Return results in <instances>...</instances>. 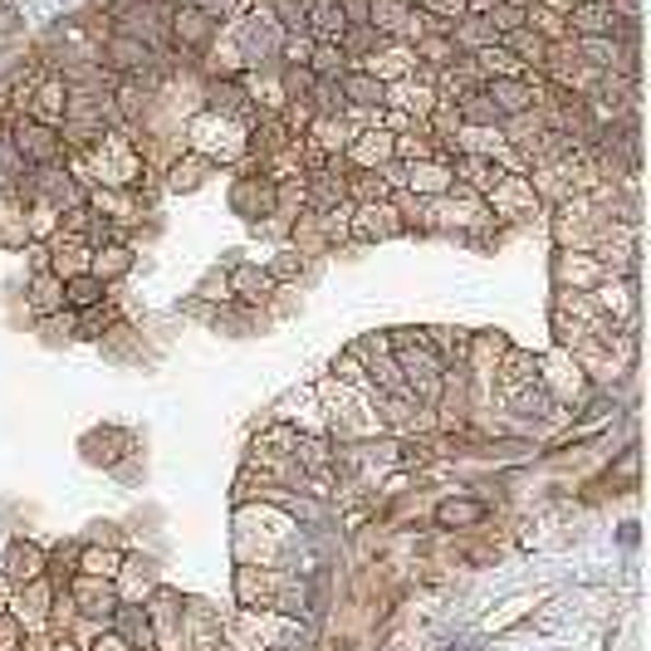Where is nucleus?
Masks as SVG:
<instances>
[{"instance_id":"nucleus-1","label":"nucleus","mask_w":651,"mask_h":651,"mask_svg":"<svg viewBox=\"0 0 651 651\" xmlns=\"http://www.w3.org/2000/svg\"><path fill=\"white\" fill-rule=\"evenodd\" d=\"M186 152L206 157L212 167H240L250 157V128L236 118H220L212 108H196L182 128Z\"/></svg>"},{"instance_id":"nucleus-2","label":"nucleus","mask_w":651,"mask_h":651,"mask_svg":"<svg viewBox=\"0 0 651 651\" xmlns=\"http://www.w3.org/2000/svg\"><path fill=\"white\" fill-rule=\"evenodd\" d=\"M319 402H323V426H329L333 436L353 441L367 432H382V422H377V412H373V392H358V387L339 382V377H323Z\"/></svg>"},{"instance_id":"nucleus-3","label":"nucleus","mask_w":651,"mask_h":651,"mask_svg":"<svg viewBox=\"0 0 651 651\" xmlns=\"http://www.w3.org/2000/svg\"><path fill=\"white\" fill-rule=\"evenodd\" d=\"M99 65L113 73V79H152L157 83V69H162V55H157L147 39L138 35H123V30H113L108 45H103Z\"/></svg>"},{"instance_id":"nucleus-4","label":"nucleus","mask_w":651,"mask_h":651,"mask_svg":"<svg viewBox=\"0 0 651 651\" xmlns=\"http://www.w3.org/2000/svg\"><path fill=\"white\" fill-rule=\"evenodd\" d=\"M486 206H490V216H495V220H510V226L544 216V202L534 196V186H529V176H524V172H505V176H500V182L490 186Z\"/></svg>"},{"instance_id":"nucleus-5","label":"nucleus","mask_w":651,"mask_h":651,"mask_svg":"<svg viewBox=\"0 0 651 651\" xmlns=\"http://www.w3.org/2000/svg\"><path fill=\"white\" fill-rule=\"evenodd\" d=\"M10 142H15V152L25 157V167H55V162H65L69 157L59 128L35 123V118H10Z\"/></svg>"},{"instance_id":"nucleus-6","label":"nucleus","mask_w":651,"mask_h":651,"mask_svg":"<svg viewBox=\"0 0 651 651\" xmlns=\"http://www.w3.org/2000/svg\"><path fill=\"white\" fill-rule=\"evenodd\" d=\"M230 212L240 220H270L275 216V182L265 172H240L236 186H230Z\"/></svg>"},{"instance_id":"nucleus-7","label":"nucleus","mask_w":651,"mask_h":651,"mask_svg":"<svg viewBox=\"0 0 651 651\" xmlns=\"http://www.w3.org/2000/svg\"><path fill=\"white\" fill-rule=\"evenodd\" d=\"M349 236H353V240H363V245H373V240H397V236H407V226H402V216H397L392 196H387V202L353 206V216H349Z\"/></svg>"},{"instance_id":"nucleus-8","label":"nucleus","mask_w":651,"mask_h":651,"mask_svg":"<svg viewBox=\"0 0 651 651\" xmlns=\"http://www.w3.org/2000/svg\"><path fill=\"white\" fill-rule=\"evenodd\" d=\"M216 30H220L216 20L206 15V10H196L192 0H182V5L167 15V39H172L182 55H186V49H206L216 39Z\"/></svg>"},{"instance_id":"nucleus-9","label":"nucleus","mask_w":651,"mask_h":651,"mask_svg":"<svg viewBox=\"0 0 651 651\" xmlns=\"http://www.w3.org/2000/svg\"><path fill=\"white\" fill-rule=\"evenodd\" d=\"M202 108L220 113V118H236V123H255V103H250V93L240 89V79H202Z\"/></svg>"},{"instance_id":"nucleus-10","label":"nucleus","mask_w":651,"mask_h":651,"mask_svg":"<svg viewBox=\"0 0 651 651\" xmlns=\"http://www.w3.org/2000/svg\"><path fill=\"white\" fill-rule=\"evenodd\" d=\"M553 279H559V289H597L607 279L603 260L593 255V250H559L553 255Z\"/></svg>"},{"instance_id":"nucleus-11","label":"nucleus","mask_w":651,"mask_h":651,"mask_svg":"<svg viewBox=\"0 0 651 651\" xmlns=\"http://www.w3.org/2000/svg\"><path fill=\"white\" fill-rule=\"evenodd\" d=\"M65 108H69V83L59 79V73H45V79H35L30 103H25V113H20V118H35V123L59 128V123H65Z\"/></svg>"},{"instance_id":"nucleus-12","label":"nucleus","mask_w":651,"mask_h":651,"mask_svg":"<svg viewBox=\"0 0 651 651\" xmlns=\"http://www.w3.org/2000/svg\"><path fill=\"white\" fill-rule=\"evenodd\" d=\"M230 279V304H245V309H260V304L275 299V279H270L265 265H230L226 270Z\"/></svg>"},{"instance_id":"nucleus-13","label":"nucleus","mask_w":651,"mask_h":651,"mask_svg":"<svg viewBox=\"0 0 651 651\" xmlns=\"http://www.w3.org/2000/svg\"><path fill=\"white\" fill-rule=\"evenodd\" d=\"M353 69L373 73L377 83H397V79H412V73H416V55H412V45H397V39H387L382 49H373V55H367L363 65H353Z\"/></svg>"},{"instance_id":"nucleus-14","label":"nucleus","mask_w":651,"mask_h":651,"mask_svg":"<svg viewBox=\"0 0 651 651\" xmlns=\"http://www.w3.org/2000/svg\"><path fill=\"white\" fill-rule=\"evenodd\" d=\"M392 138L397 133H387V128H363L358 138L349 142V162H353V172H377V167H387L392 162Z\"/></svg>"},{"instance_id":"nucleus-15","label":"nucleus","mask_w":651,"mask_h":651,"mask_svg":"<svg viewBox=\"0 0 651 651\" xmlns=\"http://www.w3.org/2000/svg\"><path fill=\"white\" fill-rule=\"evenodd\" d=\"M450 186H456V176H450V162H441V157H422V162H407V192L412 196H446Z\"/></svg>"},{"instance_id":"nucleus-16","label":"nucleus","mask_w":651,"mask_h":651,"mask_svg":"<svg viewBox=\"0 0 651 651\" xmlns=\"http://www.w3.org/2000/svg\"><path fill=\"white\" fill-rule=\"evenodd\" d=\"M450 176H456L460 186H470V192L490 196V186L505 176V167L490 162V157H476V152H450Z\"/></svg>"},{"instance_id":"nucleus-17","label":"nucleus","mask_w":651,"mask_h":651,"mask_svg":"<svg viewBox=\"0 0 651 651\" xmlns=\"http://www.w3.org/2000/svg\"><path fill=\"white\" fill-rule=\"evenodd\" d=\"M133 260H138V250L128 245V240H108V245H93V255H89V275L93 279H103V285H118L123 275L133 270Z\"/></svg>"},{"instance_id":"nucleus-18","label":"nucleus","mask_w":651,"mask_h":651,"mask_svg":"<svg viewBox=\"0 0 651 651\" xmlns=\"http://www.w3.org/2000/svg\"><path fill=\"white\" fill-rule=\"evenodd\" d=\"M49 245V275H59V279H73V275H89V240H79V236H49L45 240Z\"/></svg>"},{"instance_id":"nucleus-19","label":"nucleus","mask_w":651,"mask_h":651,"mask_svg":"<svg viewBox=\"0 0 651 651\" xmlns=\"http://www.w3.org/2000/svg\"><path fill=\"white\" fill-rule=\"evenodd\" d=\"M563 25H569L573 39H593V35H613L617 20H613V10H607L603 0H579V5L563 15Z\"/></svg>"},{"instance_id":"nucleus-20","label":"nucleus","mask_w":651,"mask_h":651,"mask_svg":"<svg viewBox=\"0 0 651 651\" xmlns=\"http://www.w3.org/2000/svg\"><path fill=\"white\" fill-rule=\"evenodd\" d=\"M212 172H216V167L206 162V157L176 152L172 162H167V192H196V186L212 182Z\"/></svg>"},{"instance_id":"nucleus-21","label":"nucleus","mask_w":651,"mask_h":651,"mask_svg":"<svg viewBox=\"0 0 651 651\" xmlns=\"http://www.w3.org/2000/svg\"><path fill=\"white\" fill-rule=\"evenodd\" d=\"M486 99L495 103L505 118H514V113H529L534 108V89L524 83V73L519 79H486Z\"/></svg>"},{"instance_id":"nucleus-22","label":"nucleus","mask_w":651,"mask_h":651,"mask_svg":"<svg viewBox=\"0 0 651 651\" xmlns=\"http://www.w3.org/2000/svg\"><path fill=\"white\" fill-rule=\"evenodd\" d=\"M353 138H358V133H353V123H349V118H313V123H309V133H304V142L319 147L323 157L349 152V142H353Z\"/></svg>"},{"instance_id":"nucleus-23","label":"nucleus","mask_w":651,"mask_h":651,"mask_svg":"<svg viewBox=\"0 0 651 651\" xmlns=\"http://www.w3.org/2000/svg\"><path fill=\"white\" fill-rule=\"evenodd\" d=\"M25 304H30V313H39V319H49V313H59V309H65V279H59V275H49V270H39V275H30Z\"/></svg>"},{"instance_id":"nucleus-24","label":"nucleus","mask_w":651,"mask_h":651,"mask_svg":"<svg viewBox=\"0 0 651 651\" xmlns=\"http://www.w3.org/2000/svg\"><path fill=\"white\" fill-rule=\"evenodd\" d=\"M495 30H490L486 15H460L456 25H450V45H456V55H480L486 45H495Z\"/></svg>"},{"instance_id":"nucleus-25","label":"nucleus","mask_w":651,"mask_h":651,"mask_svg":"<svg viewBox=\"0 0 651 651\" xmlns=\"http://www.w3.org/2000/svg\"><path fill=\"white\" fill-rule=\"evenodd\" d=\"M339 83H343L349 108H382V103H387V83H377L373 73H363V69H349Z\"/></svg>"},{"instance_id":"nucleus-26","label":"nucleus","mask_w":651,"mask_h":651,"mask_svg":"<svg viewBox=\"0 0 651 651\" xmlns=\"http://www.w3.org/2000/svg\"><path fill=\"white\" fill-rule=\"evenodd\" d=\"M304 20H309V35L313 39H339L343 35V10L339 0H304Z\"/></svg>"},{"instance_id":"nucleus-27","label":"nucleus","mask_w":651,"mask_h":651,"mask_svg":"<svg viewBox=\"0 0 651 651\" xmlns=\"http://www.w3.org/2000/svg\"><path fill=\"white\" fill-rule=\"evenodd\" d=\"M500 45H505V49H510L514 59H519L524 69H544V59H549V39H544V35H534L529 25L510 30V35L500 39Z\"/></svg>"},{"instance_id":"nucleus-28","label":"nucleus","mask_w":651,"mask_h":651,"mask_svg":"<svg viewBox=\"0 0 651 651\" xmlns=\"http://www.w3.org/2000/svg\"><path fill=\"white\" fill-rule=\"evenodd\" d=\"M0 245L5 250H25L30 245V220L20 196H0Z\"/></svg>"},{"instance_id":"nucleus-29","label":"nucleus","mask_w":651,"mask_h":651,"mask_svg":"<svg viewBox=\"0 0 651 651\" xmlns=\"http://www.w3.org/2000/svg\"><path fill=\"white\" fill-rule=\"evenodd\" d=\"M39 573H45V553L35 549V544H10V553H5V579L10 583H35Z\"/></svg>"},{"instance_id":"nucleus-30","label":"nucleus","mask_w":651,"mask_h":651,"mask_svg":"<svg viewBox=\"0 0 651 651\" xmlns=\"http://www.w3.org/2000/svg\"><path fill=\"white\" fill-rule=\"evenodd\" d=\"M412 55H416V69H432V73H441V69H450L456 65V45H450L446 35H422L412 45Z\"/></svg>"},{"instance_id":"nucleus-31","label":"nucleus","mask_w":651,"mask_h":651,"mask_svg":"<svg viewBox=\"0 0 651 651\" xmlns=\"http://www.w3.org/2000/svg\"><path fill=\"white\" fill-rule=\"evenodd\" d=\"M382 45H387V35H377L373 25H343V35H339V49L349 55V65H363V59Z\"/></svg>"},{"instance_id":"nucleus-32","label":"nucleus","mask_w":651,"mask_h":651,"mask_svg":"<svg viewBox=\"0 0 651 651\" xmlns=\"http://www.w3.org/2000/svg\"><path fill=\"white\" fill-rule=\"evenodd\" d=\"M470 59H476V69L486 73V79H519V73H524V65L510 55L505 45H500V39H495V45H486L480 55H470Z\"/></svg>"},{"instance_id":"nucleus-33","label":"nucleus","mask_w":651,"mask_h":651,"mask_svg":"<svg viewBox=\"0 0 651 651\" xmlns=\"http://www.w3.org/2000/svg\"><path fill=\"white\" fill-rule=\"evenodd\" d=\"M103 299H108V285H103V279H93V275L65 279V309L83 313V309H93V304H103Z\"/></svg>"},{"instance_id":"nucleus-34","label":"nucleus","mask_w":651,"mask_h":651,"mask_svg":"<svg viewBox=\"0 0 651 651\" xmlns=\"http://www.w3.org/2000/svg\"><path fill=\"white\" fill-rule=\"evenodd\" d=\"M456 108H460V123H466V128H500V123H505V113L486 99V89L470 93V99H460Z\"/></svg>"},{"instance_id":"nucleus-35","label":"nucleus","mask_w":651,"mask_h":651,"mask_svg":"<svg viewBox=\"0 0 651 651\" xmlns=\"http://www.w3.org/2000/svg\"><path fill=\"white\" fill-rule=\"evenodd\" d=\"M108 329H118V313H113L108 299L83 309V313H73V333H79V339H103Z\"/></svg>"},{"instance_id":"nucleus-36","label":"nucleus","mask_w":651,"mask_h":651,"mask_svg":"<svg viewBox=\"0 0 651 651\" xmlns=\"http://www.w3.org/2000/svg\"><path fill=\"white\" fill-rule=\"evenodd\" d=\"M309 69L319 73V79H343V73H349L353 65H349V55L339 49V39H319V45H313Z\"/></svg>"},{"instance_id":"nucleus-37","label":"nucleus","mask_w":651,"mask_h":651,"mask_svg":"<svg viewBox=\"0 0 651 651\" xmlns=\"http://www.w3.org/2000/svg\"><path fill=\"white\" fill-rule=\"evenodd\" d=\"M309 103H313V113H319V118H343V108H349V99H343V83H339V79H319V83H313Z\"/></svg>"},{"instance_id":"nucleus-38","label":"nucleus","mask_w":651,"mask_h":651,"mask_svg":"<svg viewBox=\"0 0 651 651\" xmlns=\"http://www.w3.org/2000/svg\"><path fill=\"white\" fill-rule=\"evenodd\" d=\"M480 519H486L480 500H446V505L436 510V524H446V529H466V524H480Z\"/></svg>"},{"instance_id":"nucleus-39","label":"nucleus","mask_w":651,"mask_h":651,"mask_svg":"<svg viewBox=\"0 0 651 651\" xmlns=\"http://www.w3.org/2000/svg\"><path fill=\"white\" fill-rule=\"evenodd\" d=\"M313 83H319V73H313L309 65H279V93H285V103L289 99H309Z\"/></svg>"},{"instance_id":"nucleus-40","label":"nucleus","mask_w":651,"mask_h":651,"mask_svg":"<svg viewBox=\"0 0 651 651\" xmlns=\"http://www.w3.org/2000/svg\"><path fill=\"white\" fill-rule=\"evenodd\" d=\"M275 118L285 123V133H289V138H304V133H309V123L319 118V113H313V103H309V99H289L285 108L275 113Z\"/></svg>"},{"instance_id":"nucleus-41","label":"nucleus","mask_w":651,"mask_h":651,"mask_svg":"<svg viewBox=\"0 0 651 651\" xmlns=\"http://www.w3.org/2000/svg\"><path fill=\"white\" fill-rule=\"evenodd\" d=\"M304 265H309V260H304L294 245H285L265 270H270V279H275V285H289V279H299V275H304Z\"/></svg>"},{"instance_id":"nucleus-42","label":"nucleus","mask_w":651,"mask_h":651,"mask_svg":"<svg viewBox=\"0 0 651 651\" xmlns=\"http://www.w3.org/2000/svg\"><path fill=\"white\" fill-rule=\"evenodd\" d=\"M118 553H113V549H83V563H79V569L83 573H89V579H113V573H118Z\"/></svg>"},{"instance_id":"nucleus-43","label":"nucleus","mask_w":651,"mask_h":651,"mask_svg":"<svg viewBox=\"0 0 651 651\" xmlns=\"http://www.w3.org/2000/svg\"><path fill=\"white\" fill-rule=\"evenodd\" d=\"M313 45H319L313 35H285V45H279V65H309Z\"/></svg>"},{"instance_id":"nucleus-44","label":"nucleus","mask_w":651,"mask_h":651,"mask_svg":"<svg viewBox=\"0 0 651 651\" xmlns=\"http://www.w3.org/2000/svg\"><path fill=\"white\" fill-rule=\"evenodd\" d=\"M192 5H196V10H206V15H212L216 25H230L236 15H245L250 0H192Z\"/></svg>"},{"instance_id":"nucleus-45","label":"nucleus","mask_w":651,"mask_h":651,"mask_svg":"<svg viewBox=\"0 0 651 651\" xmlns=\"http://www.w3.org/2000/svg\"><path fill=\"white\" fill-rule=\"evenodd\" d=\"M113 607H118V597H113V587H99V583H89L83 587V613H93V617H113Z\"/></svg>"},{"instance_id":"nucleus-46","label":"nucleus","mask_w":651,"mask_h":651,"mask_svg":"<svg viewBox=\"0 0 651 651\" xmlns=\"http://www.w3.org/2000/svg\"><path fill=\"white\" fill-rule=\"evenodd\" d=\"M416 10H422V15H432V20H450V25H456L460 15H470L466 0H416Z\"/></svg>"},{"instance_id":"nucleus-47","label":"nucleus","mask_w":651,"mask_h":651,"mask_svg":"<svg viewBox=\"0 0 651 651\" xmlns=\"http://www.w3.org/2000/svg\"><path fill=\"white\" fill-rule=\"evenodd\" d=\"M617 25H642V0H603Z\"/></svg>"},{"instance_id":"nucleus-48","label":"nucleus","mask_w":651,"mask_h":651,"mask_svg":"<svg viewBox=\"0 0 651 651\" xmlns=\"http://www.w3.org/2000/svg\"><path fill=\"white\" fill-rule=\"evenodd\" d=\"M202 299L230 304V279H226V270H220V275H206V279H202Z\"/></svg>"},{"instance_id":"nucleus-49","label":"nucleus","mask_w":651,"mask_h":651,"mask_svg":"<svg viewBox=\"0 0 651 651\" xmlns=\"http://www.w3.org/2000/svg\"><path fill=\"white\" fill-rule=\"evenodd\" d=\"M367 5H373V0H339V10H343L349 25H367Z\"/></svg>"},{"instance_id":"nucleus-50","label":"nucleus","mask_w":651,"mask_h":651,"mask_svg":"<svg viewBox=\"0 0 651 651\" xmlns=\"http://www.w3.org/2000/svg\"><path fill=\"white\" fill-rule=\"evenodd\" d=\"M539 5H549V10H559V15H569V10L579 5V0H539Z\"/></svg>"},{"instance_id":"nucleus-51","label":"nucleus","mask_w":651,"mask_h":651,"mask_svg":"<svg viewBox=\"0 0 651 651\" xmlns=\"http://www.w3.org/2000/svg\"><path fill=\"white\" fill-rule=\"evenodd\" d=\"M490 5H495V0H466V10H470V15H486Z\"/></svg>"},{"instance_id":"nucleus-52","label":"nucleus","mask_w":651,"mask_h":651,"mask_svg":"<svg viewBox=\"0 0 651 651\" xmlns=\"http://www.w3.org/2000/svg\"><path fill=\"white\" fill-rule=\"evenodd\" d=\"M505 5H514V10H529V5H539V0H505Z\"/></svg>"},{"instance_id":"nucleus-53","label":"nucleus","mask_w":651,"mask_h":651,"mask_svg":"<svg viewBox=\"0 0 651 651\" xmlns=\"http://www.w3.org/2000/svg\"><path fill=\"white\" fill-rule=\"evenodd\" d=\"M402 5H416V0H402Z\"/></svg>"},{"instance_id":"nucleus-54","label":"nucleus","mask_w":651,"mask_h":651,"mask_svg":"<svg viewBox=\"0 0 651 651\" xmlns=\"http://www.w3.org/2000/svg\"><path fill=\"white\" fill-rule=\"evenodd\" d=\"M147 651H152V647H147Z\"/></svg>"}]
</instances>
